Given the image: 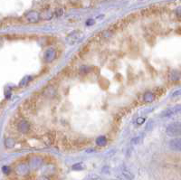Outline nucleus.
<instances>
[{
    "mask_svg": "<svg viewBox=\"0 0 181 180\" xmlns=\"http://www.w3.org/2000/svg\"><path fill=\"white\" fill-rule=\"evenodd\" d=\"M166 132L170 137H176L181 135V123H171L166 130Z\"/></svg>",
    "mask_w": 181,
    "mask_h": 180,
    "instance_id": "f257e3e1",
    "label": "nucleus"
},
{
    "mask_svg": "<svg viewBox=\"0 0 181 180\" xmlns=\"http://www.w3.org/2000/svg\"><path fill=\"white\" fill-rule=\"evenodd\" d=\"M25 17L26 19V21L30 24H35V23H38L40 18H41V15L37 12V11H35V10H31L29 12H27L26 15H25Z\"/></svg>",
    "mask_w": 181,
    "mask_h": 180,
    "instance_id": "f03ea898",
    "label": "nucleus"
},
{
    "mask_svg": "<svg viewBox=\"0 0 181 180\" xmlns=\"http://www.w3.org/2000/svg\"><path fill=\"white\" fill-rule=\"evenodd\" d=\"M81 36H82V34L80 31H74L67 36L66 40L70 45H74L81 40Z\"/></svg>",
    "mask_w": 181,
    "mask_h": 180,
    "instance_id": "7ed1b4c3",
    "label": "nucleus"
},
{
    "mask_svg": "<svg viewBox=\"0 0 181 180\" xmlns=\"http://www.w3.org/2000/svg\"><path fill=\"white\" fill-rule=\"evenodd\" d=\"M56 57V50L54 48H48L45 52H44V62L46 63H52L53 61H54Z\"/></svg>",
    "mask_w": 181,
    "mask_h": 180,
    "instance_id": "20e7f679",
    "label": "nucleus"
},
{
    "mask_svg": "<svg viewBox=\"0 0 181 180\" xmlns=\"http://www.w3.org/2000/svg\"><path fill=\"white\" fill-rule=\"evenodd\" d=\"M169 148L172 150L181 152V138H176L169 141Z\"/></svg>",
    "mask_w": 181,
    "mask_h": 180,
    "instance_id": "39448f33",
    "label": "nucleus"
},
{
    "mask_svg": "<svg viewBox=\"0 0 181 180\" xmlns=\"http://www.w3.org/2000/svg\"><path fill=\"white\" fill-rule=\"evenodd\" d=\"M17 129H18V130L20 131V132H22V133H27L28 131H29V130H30V125H29V123L26 121H21L19 123H18V125H17Z\"/></svg>",
    "mask_w": 181,
    "mask_h": 180,
    "instance_id": "423d86ee",
    "label": "nucleus"
},
{
    "mask_svg": "<svg viewBox=\"0 0 181 180\" xmlns=\"http://www.w3.org/2000/svg\"><path fill=\"white\" fill-rule=\"evenodd\" d=\"M181 109L180 106H176V107H173V108H170L168 110H167L165 112H164V115L166 117H169V116H172L173 114H176L177 111H179Z\"/></svg>",
    "mask_w": 181,
    "mask_h": 180,
    "instance_id": "0eeeda50",
    "label": "nucleus"
},
{
    "mask_svg": "<svg viewBox=\"0 0 181 180\" xmlns=\"http://www.w3.org/2000/svg\"><path fill=\"white\" fill-rule=\"evenodd\" d=\"M154 98H155V95H154L151 92H147V93L144 94V96H143V100H144V102H147V103H149V102H153V101H154Z\"/></svg>",
    "mask_w": 181,
    "mask_h": 180,
    "instance_id": "6e6552de",
    "label": "nucleus"
},
{
    "mask_svg": "<svg viewBox=\"0 0 181 180\" xmlns=\"http://www.w3.org/2000/svg\"><path fill=\"white\" fill-rule=\"evenodd\" d=\"M158 12V8H149L146 10L142 11V14L145 16H150V15H154L156 13Z\"/></svg>",
    "mask_w": 181,
    "mask_h": 180,
    "instance_id": "1a4fd4ad",
    "label": "nucleus"
},
{
    "mask_svg": "<svg viewBox=\"0 0 181 180\" xmlns=\"http://www.w3.org/2000/svg\"><path fill=\"white\" fill-rule=\"evenodd\" d=\"M53 16H54V14H53L49 9L44 10L43 13L41 14V17H42L43 19H44V20H49V19H51V18L53 17Z\"/></svg>",
    "mask_w": 181,
    "mask_h": 180,
    "instance_id": "9d476101",
    "label": "nucleus"
},
{
    "mask_svg": "<svg viewBox=\"0 0 181 180\" xmlns=\"http://www.w3.org/2000/svg\"><path fill=\"white\" fill-rule=\"evenodd\" d=\"M106 143H107V139H106V138L103 137V136L99 137V138L96 139V144H97L98 146H102V147H103V146L106 145Z\"/></svg>",
    "mask_w": 181,
    "mask_h": 180,
    "instance_id": "9b49d317",
    "label": "nucleus"
},
{
    "mask_svg": "<svg viewBox=\"0 0 181 180\" xmlns=\"http://www.w3.org/2000/svg\"><path fill=\"white\" fill-rule=\"evenodd\" d=\"M15 145V141L12 139H8L6 140V146H8V148H11Z\"/></svg>",
    "mask_w": 181,
    "mask_h": 180,
    "instance_id": "f8f14e48",
    "label": "nucleus"
},
{
    "mask_svg": "<svg viewBox=\"0 0 181 180\" xmlns=\"http://www.w3.org/2000/svg\"><path fill=\"white\" fill-rule=\"evenodd\" d=\"M30 79V77H25L22 81H21V82H20V86H26L27 83H28V80Z\"/></svg>",
    "mask_w": 181,
    "mask_h": 180,
    "instance_id": "ddd939ff",
    "label": "nucleus"
},
{
    "mask_svg": "<svg viewBox=\"0 0 181 180\" xmlns=\"http://www.w3.org/2000/svg\"><path fill=\"white\" fill-rule=\"evenodd\" d=\"M63 9H61V8H58V9L55 11V16H56V17H61V16L63 15Z\"/></svg>",
    "mask_w": 181,
    "mask_h": 180,
    "instance_id": "4468645a",
    "label": "nucleus"
},
{
    "mask_svg": "<svg viewBox=\"0 0 181 180\" xmlns=\"http://www.w3.org/2000/svg\"><path fill=\"white\" fill-rule=\"evenodd\" d=\"M144 122H145V119H144V118H139V119H137V123H138L139 125L143 124Z\"/></svg>",
    "mask_w": 181,
    "mask_h": 180,
    "instance_id": "2eb2a0df",
    "label": "nucleus"
},
{
    "mask_svg": "<svg viewBox=\"0 0 181 180\" xmlns=\"http://www.w3.org/2000/svg\"><path fill=\"white\" fill-rule=\"evenodd\" d=\"M86 25H87V26H92V25H94V20H93V19H89V20L86 22Z\"/></svg>",
    "mask_w": 181,
    "mask_h": 180,
    "instance_id": "dca6fc26",
    "label": "nucleus"
},
{
    "mask_svg": "<svg viewBox=\"0 0 181 180\" xmlns=\"http://www.w3.org/2000/svg\"><path fill=\"white\" fill-rule=\"evenodd\" d=\"M176 15H177L178 17H181V8H178L176 9Z\"/></svg>",
    "mask_w": 181,
    "mask_h": 180,
    "instance_id": "f3484780",
    "label": "nucleus"
}]
</instances>
